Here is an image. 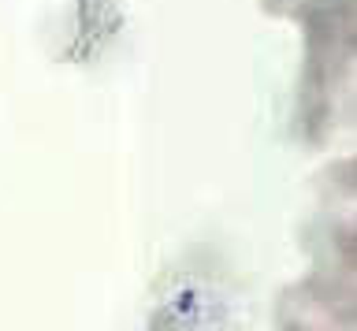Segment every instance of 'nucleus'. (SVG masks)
<instances>
[]
</instances>
